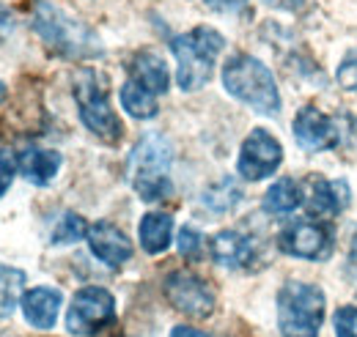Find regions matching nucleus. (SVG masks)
<instances>
[{
	"label": "nucleus",
	"mask_w": 357,
	"mask_h": 337,
	"mask_svg": "<svg viewBox=\"0 0 357 337\" xmlns=\"http://www.w3.org/2000/svg\"><path fill=\"white\" fill-rule=\"evenodd\" d=\"M86 236H89V225L75 211H66L58 219V225L52 228V244H75V242H80Z\"/></svg>",
	"instance_id": "4be33fe9"
},
{
	"label": "nucleus",
	"mask_w": 357,
	"mask_h": 337,
	"mask_svg": "<svg viewBox=\"0 0 357 337\" xmlns=\"http://www.w3.org/2000/svg\"><path fill=\"white\" fill-rule=\"evenodd\" d=\"M33 31L39 33V39L63 58H93L102 55V44L96 39V33L89 25H83L80 19L69 17L66 11L39 3L33 11Z\"/></svg>",
	"instance_id": "20e7f679"
},
{
	"label": "nucleus",
	"mask_w": 357,
	"mask_h": 337,
	"mask_svg": "<svg viewBox=\"0 0 357 337\" xmlns=\"http://www.w3.org/2000/svg\"><path fill=\"white\" fill-rule=\"evenodd\" d=\"M25 296V272L0 263V318H8Z\"/></svg>",
	"instance_id": "412c9836"
},
{
	"label": "nucleus",
	"mask_w": 357,
	"mask_h": 337,
	"mask_svg": "<svg viewBox=\"0 0 357 337\" xmlns=\"http://www.w3.org/2000/svg\"><path fill=\"white\" fill-rule=\"evenodd\" d=\"M303 206V187L294 178H278L264 195V211L283 217Z\"/></svg>",
	"instance_id": "6ab92c4d"
},
{
	"label": "nucleus",
	"mask_w": 357,
	"mask_h": 337,
	"mask_svg": "<svg viewBox=\"0 0 357 337\" xmlns=\"http://www.w3.org/2000/svg\"><path fill=\"white\" fill-rule=\"evenodd\" d=\"M209 253L215 258L218 266L223 269H248L256 258V244L250 236L239 233V230H220L212 242H209Z\"/></svg>",
	"instance_id": "4468645a"
},
{
	"label": "nucleus",
	"mask_w": 357,
	"mask_h": 337,
	"mask_svg": "<svg viewBox=\"0 0 357 337\" xmlns=\"http://www.w3.org/2000/svg\"><path fill=\"white\" fill-rule=\"evenodd\" d=\"M324 321V294L300 280H289L278 291V327L283 337H319Z\"/></svg>",
	"instance_id": "39448f33"
},
{
	"label": "nucleus",
	"mask_w": 357,
	"mask_h": 337,
	"mask_svg": "<svg viewBox=\"0 0 357 337\" xmlns=\"http://www.w3.org/2000/svg\"><path fill=\"white\" fill-rule=\"evenodd\" d=\"M225 47V39L215 28H195L190 33H181L171 42L176 55V83L181 91H198L212 80L215 63Z\"/></svg>",
	"instance_id": "7ed1b4c3"
},
{
	"label": "nucleus",
	"mask_w": 357,
	"mask_h": 337,
	"mask_svg": "<svg viewBox=\"0 0 357 337\" xmlns=\"http://www.w3.org/2000/svg\"><path fill=\"white\" fill-rule=\"evenodd\" d=\"M280 159H283L280 143L269 134L267 129H253L248 134V140L242 143L236 170L245 181H261V178H269L278 170Z\"/></svg>",
	"instance_id": "9d476101"
},
{
	"label": "nucleus",
	"mask_w": 357,
	"mask_h": 337,
	"mask_svg": "<svg viewBox=\"0 0 357 337\" xmlns=\"http://www.w3.org/2000/svg\"><path fill=\"white\" fill-rule=\"evenodd\" d=\"M89 247L93 258H99L105 266L119 269L132 258V242L127 239L124 230H119L110 222H93L89 225Z\"/></svg>",
	"instance_id": "ddd939ff"
},
{
	"label": "nucleus",
	"mask_w": 357,
	"mask_h": 337,
	"mask_svg": "<svg viewBox=\"0 0 357 337\" xmlns=\"http://www.w3.org/2000/svg\"><path fill=\"white\" fill-rule=\"evenodd\" d=\"M212 11H239L248 0H204Z\"/></svg>",
	"instance_id": "bb28decb"
},
{
	"label": "nucleus",
	"mask_w": 357,
	"mask_h": 337,
	"mask_svg": "<svg viewBox=\"0 0 357 337\" xmlns=\"http://www.w3.org/2000/svg\"><path fill=\"white\" fill-rule=\"evenodd\" d=\"M6 96H8V88H6V83H3V80H0V104H3V102H6Z\"/></svg>",
	"instance_id": "2f4dec72"
},
{
	"label": "nucleus",
	"mask_w": 357,
	"mask_h": 337,
	"mask_svg": "<svg viewBox=\"0 0 357 337\" xmlns=\"http://www.w3.org/2000/svg\"><path fill=\"white\" fill-rule=\"evenodd\" d=\"M137 233H140V247L149 255L165 253L174 239V217L165 211H149L143 214Z\"/></svg>",
	"instance_id": "f3484780"
},
{
	"label": "nucleus",
	"mask_w": 357,
	"mask_h": 337,
	"mask_svg": "<svg viewBox=\"0 0 357 337\" xmlns=\"http://www.w3.org/2000/svg\"><path fill=\"white\" fill-rule=\"evenodd\" d=\"M61 304H63V294L58 288H31L22 296V313H25V321L33 327V329H52L55 321H58V313H61Z\"/></svg>",
	"instance_id": "2eb2a0df"
},
{
	"label": "nucleus",
	"mask_w": 357,
	"mask_h": 337,
	"mask_svg": "<svg viewBox=\"0 0 357 337\" xmlns=\"http://www.w3.org/2000/svg\"><path fill=\"white\" fill-rule=\"evenodd\" d=\"M303 201L313 219H327L349 206V187L347 181H327L321 175H311Z\"/></svg>",
	"instance_id": "f8f14e48"
},
{
	"label": "nucleus",
	"mask_w": 357,
	"mask_h": 337,
	"mask_svg": "<svg viewBox=\"0 0 357 337\" xmlns=\"http://www.w3.org/2000/svg\"><path fill=\"white\" fill-rule=\"evenodd\" d=\"M165 299L178 313L192 318H209L215 310V291L206 280H201L192 272H174L165 277Z\"/></svg>",
	"instance_id": "1a4fd4ad"
},
{
	"label": "nucleus",
	"mask_w": 357,
	"mask_h": 337,
	"mask_svg": "<svg viewBox=\"0 0 357 337\" xmlns=\"http://www.w3.org/2000/svg\"><path fill=\"white\" fill-rule=\"evenodd\" d=\"M61 170V154L52 148H28L20 154V173L36 184V187H47Z\"/></svg>",
	"instance_id": "a211bd4d"
},
{
	"label": "nucleus",
	"mask_w": 357,
	"mask_h": 337,
	"mask_svg": "<svg viewBox=\"0 0 357 337\" xmlns=\"http://www.w3.org/2000/svg\"><path fill=\"white\" fill-rule=\"evenodd\" d=\"M130 80L143 85L154 96H162L171 88V72H168V63L157 52L143 49V52H135L130 61Z\"/></svg>",
	"instance_id": "dca6fc26"
},
{
	"label": "nucleus",
	"mask_w": 357,
	"mask_h": 337,
	"mask_svg": "<svg viewBox=\"0 0 357 337\" xmlns=\"http://www.w3.org/2000/svg\"><path fill=\"white\" fill-rule=\"evenodd\" d=\"M264 3L272 8H283V11H294V8L303 6V0H264Z\"/></svg>",
	"instance_id": "c756f323"
},
{
	"label": "nucleus",
	"mask_w": 357,
	"mask_h": 337,
	"mask_svg": "<svg viewBox=\"0 0 357 337\" xmlns=\"http://www.w3.org/2000/svg\"><path fill=\"white\" fill-rule=\"evenodd\" d=\"M72 88H75V102H77V110H80V121L86 124V129L93 137H99L102 143L116 146L124 134V127H121L119 116L110 107L105 80L96 72L83 69V72L75 75Z\"/></svg>",
	"instance_id": "423d86ee"
},
{
	"label": "nucleus",
	"mask_w": 357,
	"mask_h": 337,
	"mask_svg": "<svg viewBox=\"0 0 357 337\" xmlns=\"http://www.w3.org/2000/svg\"><path fill=\"white\" fill-rule=\"evenodd\" d=\"M11 28H14V17H11V11L0 3V39L11 36Z\"/></svg>",
	"instance_id": "cd10ccee"
},
{
	"label": "nucleus",
	"mask_w": 357,
	"mask_h": 337,
	"mask_svg": "<svg viewBox=\"0 0 357 337\" xmlns=\"http://www.w3.org/2000/svg\"><path fill=\"white\" fill-rule=\"evenodd\" d=\"M17 170H20V157H17L11 148L0 146V198H3V195H6V189L11 187V181H14Z\"/></svg>",
	"instance_id": "b1692460"
},
{
	"label": "nucleus",
	"mask_w": 357,
	"mask_h": 337,
	"mask_svg": "<svg viewBox=\"0 0 357 337\" xmlns=\"http://www.w3.org/2000/svg\"><path fill=\"white\" fill-rule=\"evenodd\" d=\"M171 159H174V148L157 132L140 137V143L132 148L127 173H130L132 189L143 201L160 203L174 192V184H171V175H168L171 173Z\"/></svg>",
	"instance_id": "f257e3e1"
},
{
	"label": "nucleus",
	"mask_w": 357,
	"mask_h": 337,
	"mask_svg": "<svg viewBox=\"0 0 357 337\" xmlns=\"http://www.w3.org/2000/svg\"><path fill=\"white\" fill-rule=\"evenodd\" d=\"M294 137H297V143L305 148V151H327V148H335L338 143H341V127L330 118V116H324L319 107H303L300 113H297V118H294Z\"/></svg>",
	"instance_id": "9b49d317"
},
{
	"label": "nucleus",
	"mask_w": 357,
	"mask_h": 337,
	"mask_svg": "<svg viewBox=\"0 0 357 337\" xmlns=\"http://www.w3.org/2000/svg\"><path fill=\"white\" fill-rule=\"evenodd\" d=\"M335 335L357 337V307H341L335 313Z\"/></svg>",
	"instance_id": "393cba45"
},
{
	"label": "nucleus",
	"mask_w": 357,
	"mask_h": 337,
	"mask_svg": "<svg viewBox=\"0 0 357 337\" xmlns=\"http://www.w3.org/2000/svg\"><path fill=\"white\" fill-rule=\"evenodd\" d=\"M223 85L234 99L253 107L256 113H264V116L280 113L278 83L272 72L253 55H245V52L231 55L223 66Z\"/></svg>",
	"instance_id": "f03ea898"
},
{
	"label": "nucleus",
	"mask_w": 357,
	"mask_h": 337,
	"mask_svg": "<svg viewBox=\"0 0 357 337\" xmlns=\"http://www.w3.org/2000/svg\"><path fill=\"white\" fill-rule=\"evenodd\" d=\"M349 269L357 274V233L355 239H352V244H349Z\"/></svg>",
	"instance_id": "7c9ffc66"
},
{
	"label": "nucleus",
	"mask_w": 357,
	"mask_h": 337,
	"mask_svg": "<svg viewBox=\"0 0 357 337\" xmlns=\"http://www.w3.org/2000/svg\"><path fill=\"white\" fill-rule=\"evenodd\" d=\"M178 253H181V258H187V260H201L204 253H206L204 233L195 230V228H190V225H184L178 230Z\"/></svg>",
	"instance_id": "5701e85b"
},
{
	"label": "nucleus",
	"mask_w": 357,
	"mask_h": 337,
	"mask_svg": "<svg viewBox=\"0 0 357 337\" xmlns=\"http://www.w3.org/2000/svg\"><path fill=\"white\" fill-rule=\"evenodd\" d=\"M119 99H121V107L127 110V116H132L137 121H149V118H154L160 113L157 96L151 91H146L143 85H137L135 80H127L121 85Z\"/></svg>",
	"instance_id": "aec40b11"
},
{
	"label": "nucleus",
	"mask_w": 357,
	"mask_h": 337,
	"mask_svg": "<svg viewBox=\"0 0 357 337\" xmlns=\"http://www.w3.org/2000/svg\"><path fill=\"white\" fill-rule=\"evenodd\" d=\"M278 247L280 253L303 260H324L333 253V230L324 222L297 219L278 233Z\"/></svg>",
	"instance_id": "6e6552de"
},
{
	"label": "nucleus",
	"mask_w": 357,
	"mask_h": 337,
	"mask_svg": "<svg viewBox=\"0 0 357 337\" xmlns=\"http://www.w3.org/2000/svg\"><path fill=\"white\" fill-rule=\"evenodd\" d=\"M171 337H209V335H206V332H201V329H195V327L181 324V327H174Z\"/></svg>",
	"instance_id": "c85d7f7f"
},
{
	"label": "nucleus",
	"mask_w": 357,
	"mask_h": 337,
	"mask_svg": "<svg viewBox=\"0 0 357 337\" xmlns=\"http://www.w3.org/2000/svg\"><path fill=\"white\" fill-rule=\"evenodd\" d=\"M338 83H341V88L355 91L357 93V49H352V52L341 61V66H338Z\"/></svg>",
	"instance_id": "a878e982"
},
{
	"label": "nucleus",
	"mask_w": 357,
	"mask_h": 337,
	"mask_svg": "<svg viewBox=\"0 0 357 337\" xmlns=\"http://www.w3.org/2000/svg\"><path fill=\"white\" fill-rule=\"evenodd\" d=\"M113 321H116V299L99 285L80 288L66 313V329L75 337H96Z\"/></svg>",
	"instance_id": "0eeeda50"
}]
</instances>
